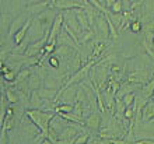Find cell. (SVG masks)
Wrapping results in <instances>:
<instances>
[{
	"instance_id": "cell-9",
	"label": "cell",
	"mask_w": 154,
	"mask_h": 144,
	"mask_svg": "<svg viewBox=\"0 0 154 144\" xmlns=\"http://www.w3.org/2000/svg\"><path fill=\"white\" fill-rule=\"evenodd\" d=\"M63 16H65V14H63ZM77 21L79 20H77V17H74V16L70 17V16H67V14L65 16V24L69 25L77 35H80V32L83 31V29H81V27H80V23H77Z\"/></svg>"
},
{
	"instance_id": "cell-2",
	"label": "cell",
	"mask_w": 154,
	"mask_h": 144,
	"mask_svg": "<svg viewBox=\"0 0 154 144\" xmlns=\"http://www.w3.org/2000/svg\"><path fill=\"white\" fill-rule=\"evenodd\" d=\"M49 32H51V31H48L46 34H44V36H42L39 41H37V42H34V44L28 45V48L25 49V52H24L25 56H27V57H35V56H38V53H39L41 51L45 48V45L48 44Z\"/></svg>"
},
{
	"instance_id": "cell-17",
	"label": "cell",
	"mask_w": 154,
	"mask_h": 144,
	"mask_svg": "<svg viewBox=\"0 0 154 144\" xmlns=\"http://www.w3.org/2000/svg\"><path fill=\"white\" fill-rule=\"evenodd\" d=\"M90 139H91V137H90L88 133H84V134H77L73 144H87Z\"/></svg>"
},
{
	"instance_id": "cell-16",
	"label": "cell",
	"mask_w": 154,
	"mask_h": 144,
	"mask_svg": "<svg viewBox=\"0 0 154 144\" xmlns=\"http://www.w3.org/2000/svg\"><path fill=\"white\" fill-rule=\"evenodd\" d=\"M73 105L70 104H63L60 105V106H56L55 108V112L56 113H69V112H73Z\"/></svg>"
},
{
	"instance_id": "cell-19",
	"label": "cell",
	"mask_w": 154,
	"mask_h": 144,
	"mask_svg": "<svg viewBox=\"0 0 154 144\" xmlns=\"http://www.w3.org/2000/svg\"><path fill=\"white\" fill-rule=\"evenodd\" d=\"M29 76V69H23L18 74H17V78H16V84L21 83V81H24L27 77Z\"/></svg>"
},
{
	"instance_id": "cell-14",
	"label": "cell",
	"mask_w": 154,
	"mask_h": 144,
	"mask_svg": "<svg viewBox=\"0 0 154 144\" xmlns=\"http://www.w3.org/2000/svg\"><path fill=\"white\" fill-rule=\"evenodd\" d=\"M59 115H60L62 118H65L66 120H72V122H74V123H79V124H85V122L83 120V118H81V116H77L76 113H73V112L59 113Z\"/></svg>"
},
{
	"instance_id": "cell-12",
	"label": "cell",
	"mask_w": 154,
	"mask_h": 144,
	"mask_svg": "<svg viewBox=\"0 0 154 144\" xmlns=\"http://www.w3.org/2000/svg\"><path fill=\"white\" fill-rule=\"evenodd\" d=\"M97 28L101 34H108L109 32V27H108V21H106V14H100L97 17Z\"/></svg>"
},
{
	"instance_id": "cell-4",
	"label": "cell",
	"mask_w": 154,
	"mask_h": 144,
	"mask_svg": "<svg viewBox=\"0 0 154 144\" xmlns=\"http://www.w3.org/2000/svg\"><path fill=\"white\" fill-rule=\"evenodd\" d=\"M150 73L147 70H140V72H133L130 73L129 77H128V81L130 83H136V84H140V85H144L150 81Z\"/></svg>"
},
{
	"instance_id": "cell-11",
	"label": "cell",
	"mask_w": 154,
	"mask_h": 144,
	"mask_svg": "<svg viewBox=\"0 0 154 144\" xmlns=\"http://www.w3.org/2000/svg\"><path fill=\"white\" fill-rule=\"evenodd\" d=\"M142 115H143V120L144 122L154 119V101H150V102H147L144 105V108L142 111Z\"/></svg>"
},
{
	"instance_id": "cell-25",
	"label": "cell",
	"mask_w": 154,
	"mask_h": 144,
	"mask_svg": "<svg viewBox=\"0 0 154 144\" xmlns=\"http://www.w3.org/2000/svg\"><path fill=\"white\" fill-rule=\"evenodd\" d=\"M112 11L116 13V14H121L122 13V0H116L114 3V6H112Z\"/></svg>"
},
{
	"instance_id": "cell-5",
	"label": "cell",
	"mask_w": 154,
	"mask_h": 144,
	"mask_svg": "<svg viewBox=\"0 0 154 144\" xmlns=\"http://www.w3.org/2000/svg\"><path fill=\"white\" fill-rule=\"evenodd\" d=\"M53 6L60 10H72V8H83V4L76 3L74 0H53Z\"/></svg>"
},
{
	"instance_id": "cell-21",
	"label": "cell",
	"mask_w": 154,
	"mask_h": 144,
	"mask_svg": "<svg viewBox=\"0 0 154 144\" xmlns=\"http://www.w3.org/2000/svg\"><path fill=\"white\" fill-rule=\"evenodd\" d=\"M42 104V97L38 95L37 92H32V97H31V102L29 105L31 106H35V105H41Z\"/></svg>"
},
{
	"instance_id": "cell-15",
	"label": "cell",
	"mask_w": 154,
	"mask_h": 144,
	"mask_svg": "<svg viewBox=\"0 0 154 144\" xmlns=\"http://www.w3.org/2000/svg\"><path fill=\"white\" fill-rule=\"evenodd\" d=\"M106 48V44H104V42H98V44L94 45V49H93V56H94V60L98 59V57L102 55V52L105 51Z\"/></svg>"
},
{
	"instance_id": "cell-28",
	"label": "cell",
	"mask_w": 154,
	"mask_h": 144,
	"mask_svg": "<svg viewBox=\"0 0 154 144\" xmlns=\"http://www.w3.org/2000/svg\"><path fill=\"white\" fill-rule=\"evenodd\" d=\"M132 144H154V140H150V139H143V140H136Z\"/></svg>"
},
{
	"instance_id": "cell-29",
	"label": "cell",
	"mask_w": 154,
	"mask_h": 144,
	"mask_svg": "<svg viewBox=\"0 0 154 144\" xmlns=\"http://www.w3.org/2000/svg\"><path fill=\"white\" fill-rule=\"evenodd\" d=\"M144 48H146L147 53H149V55H150V56L154 59V51H153V49H151V48H149V44H147V42H144Z\"/></svg>"
},
{
	"instance_id": "cell-22",
	"label": "cell",
	"mask_w": 154,
	"mask_h": 144,
	"mask_svg": "<svg viewBox=\"0 0 154 144\" xmlns=\"http://www.w3.org/2000/svg\"><path fill=\"white\" fill-rule=\"evenodd\" d=\"M77 102L74 104V108H73V113H76L77 116H81L83 118V106H81V101L80 100H76Z\"/></svg>"
},
{
	"instance_id": "cell-13",
	"label": "cell",
	"mask_w": 154,
	"mask_h": 144,
	"mask_svg": "<svg viewBox=\"0 0 154 144\" xmlns=\"http://www.w3.org/2000/svg\"><path fill=\"white\" fill-rule=\"evenodd\" d=\"M142 88H143L142 90L143 95L146 97V98L153 97V94H154V77H151V81H149L147 84H144Z\"/></svg>"
},
{
	"instance_id": "cell-3",
	"label": "cell",
	"mask_w": 154,
	"mask_h": 144,
	"mask_svg": "<svg viewBox=\"0 0 154 144\" xmlns=\"http://www.w3.org/2000/svg\"><path fill=\"white\" fill-rule=\"evenodd\" d=\"M63 24H65V16H63V13L56 14V16H55V20H53L52 28H51V32H49L48 42L56 41V38L59 36V34H60V29H62V27H63Z\"/></svg>"
},
{
	"instance_id": "cell-6",
	"label": "cell",
	"mask_w": 154,
	"mask_h": 144,
	"mask_svg": "<svg viewBox=\"0 0 154 144\" xmlns=\"http://www.w3.org/2000/svg\"><path fill=\"white\" fill-rule=\"evenodd\" d=\"M31 23H32V20H31V18L25 20V23L23 24V27H21V28L16 32V35H14V44H16L17 46L23 44V41H24L25 35H27V31H28V28L31 27Z\"/></svg>"
},
{
	"instance_id": "cell-8",
	"label": "cell",
	"mask_w": 154,
	"mask_h": 144,
	"mask_svg": "<svg viewBox=\"0 0 154 144\" xmlns=\"http://www.w3.org/2000/svg\"><path fill=\"white\" fill-rule=\"evenodd\" d=\"M76 17L79 23H80V27L83 31H88L90 29V23H88V18H87V14H85V10L83 11V8H76Z\"/></svg>"
},
{
	"instance_id": "cell-23",
	"label": "cell",
	"mask_w": 154,
	"mask_h": 144,
	"mask_svg": "<svg viewBox=\"0 0 154 144\" xmlns=\"http://www.w3.org/2000/svg\"><path fill=\"white\" fill-rule=\"evenodd\" d=\"M41 76H32L31 78H29V87L31 88H38V85H39L41 83Z\"/></svg>"
},
{
	"instance_id": "cell-18",
	"label": "cell",
	"mask_w": 154,
	"mask_h": 144,
	"mask_svg": "<svg viewBox=\"0 0 154 144\" xmlns=\"http://www.w3.org/2000/svg\"><path fill=\"white\" fill-rule=\"evenodd\" d=\"M6 97H7V101H10L11 104H17L18 100H20L16 92L11 91V88H6Z\"/></svg>"
},
{
	"instance_id": "cell-1",
	"label": "cell",
	"mask_w": 154,
	"mask_h": 144,
	"mask_svg": "<svg viewBox=\"0 0 154 144\" xmlns=\"http://www.w3.org/2000/svg\"><path fill=\"white\" fill-rule=\"evenodd\" d=\"M27 115L31 118L35 126H38L39 130H42V133H45L46 136L49 134V127H51V120L53 119V116L56 115V112L46 113L41 112V111H35V109H29L27 111Z\"/></svg>"
},
{
	"instance_id": "cell-10",
	"label": "cell",
	"mask_w": 154,
	"mask_h": 144,
	"mask_svg": "<svg viewBox=\"0 0 154 144\" xmlns=\"http://www.w3.org/2000/svg\"><path fill=\"white\" fill-rule=\"evenodd\" d=\"M85 124L88 126L90 129H100V124H101V115L98 112H94L87 118L85 120Z\"/></svg>"
},
{
	"instance_id": "cell-20",
	"label": "cell",
	"mask_w": 154,
	"mask_h": 144,
	"mask_svg": "<svg viewBox=\"0 0 154 144\" xmlns=\"http://www.w3.org/2000/svg\"><path fill=\"white\" fill-rule=\"evenodd\" d=\"M122 100H123V102H125L126 106H132L133 102L136 101V95H134V92H130V94H128V95L123 97Z\"/></svg>"
},
{
	"instance_id": "cell-7",
	"label": "cell",
	"mask_w": 154,
	"mask_h": 144,
	"mask_svg": "<svg viewBox=\"0 0 154 144\" xmlns=\"http://www.w3.org/2000/svg\"><path fill=\"white\" fill-rule=\"evenodd\" d=\"M137 87H143V85L136 84V83H130V81L123 83V84L121 85V88H119V91L116 92V98H123L125 95H128V94H130V92H133Z\"/></svg>"
},
{
	"instance_id": "cell-24",
	"label": "cell",
	"mask_w": 154,
	"mask_h": 144,
	"mask_svg": "<svg viewBox=\"0 0 154 144\" xmlns=\"http://www.w3.org/2000/svg\"><path fill=\"white\" fill-rule=\"evenodd\" d=\"M3 78H4L6 81H16L17 76H16V73L13 72V70H10V72L4 73V74H3Z\"/></svg>"
},
{
	"instance_id": "cell-30",
	"label": "cell",
	"mask_w": 154,
	"mask_h": 144,
	"mask_svg": "<svg viewBox=\"0 0 154 144\" xmlns=\"http://www.w3.org/2000/svg\"><path fill=\"white\" fill-rule=\"evenodd\" d=\"M153 101H154V94H153Z\"/></svg>"
},
{
	"instance_id": "cell-27",
	"label": "cell",
	"mask_w": 154,
	"mask_h": 144,
	"mask_svg": "<svg viewBox=\"0 0 154 144\" xmlns=\"http://www.w3.org/2000/svg\"><path fill=\"white\" fill-rule=\"evenodd\" d=\"M49 67H53V69L59 67V59H57V57H55V56L49 57Z\"/></svg>"
},
{
	"instance_id": "cell-26",
	"label": "cell",
	"mask_w": 154,
	"mask_h": 144,
	"mask_svg": "<svg viewBox=\"0 0 154 144\" xmlns=\"http://www.w3.org/2000/svg\"><path fill=\"white\" fill-rule=\"evenodd\" d=\"M130 29H132V32H139L140 29H142V24H140V21L139 20H134L132 24H130Z\"/></svg>"
}]
</instances>
